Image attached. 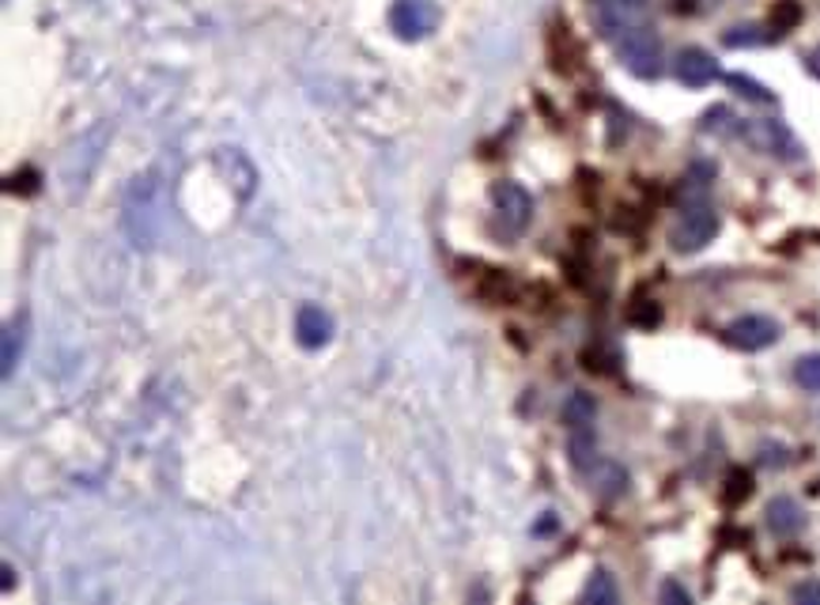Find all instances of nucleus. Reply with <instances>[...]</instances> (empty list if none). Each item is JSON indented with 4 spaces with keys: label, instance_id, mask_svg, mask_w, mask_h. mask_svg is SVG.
<instances>
[{
    "label": "nucleus",
    "instance_id": "16",
    "mask_svg": "<svg viewBox=\"0 0 820 605\" xmlns=\"http://www.w3.org/2000/svg\"><path fill=\"white\" fill-rule=\"evenodd\" d=\"M726 484H730V489H726V504H741V500L753 492V477H749L745 470H733Z\"/></svg>",
    "mask_w": 820,
    "mask_h": 605
},
{
    "label": "nucleus",
    "instance_id": "2",
    "mask_svg": "<svg viewBox=\"0 0 820 605\" xmlns=\"http://www.w3.org/2000/svg\"><path fill=\"white\" fill-rule=\"evenodd\" d=\"M492 204H495V232L503 238H518L529 227V220H533V198L518 182L495 186Z\"/></svg>",
    "mask_w": 820,
    "mask_h": 605
},
{
    "label": "nucleus",
    "instance_id": "3",
    "mask_svg": "<svg viewBox=\"0 0 820 605\" xmlns=\"http://www.w3.org/2000/svg\"><path fill=\"white\" fill-rule=\"evenodd\" d=\"M715 235H719V212H715L711 204H692L685 216L673 224L670 243L677 254H696V250H704Z\"/></svg>",
    "mask_w": 820,
    "mask_h": 605
},
{
    "label": "nucleus",
    "instance_id": "6",
    "mask_svg": "<svg viewBox=\"0 0 820 605\" xmlns=\"http://www.w3.org/2000/svg\"><path fill=\"white\" fill-rule=\"evenodd\" d=\"M738 133L745 136L753 148L767 152V156H779V159H798V141L790 136V130L783 122H775V117H767V122H749V125H738Z\"/></svg>",
    "mask_w": 820,
    "mask_h": 605
},
{
    "label": "nucleus",
    "instance_id": "19",
    "mask_svg": "<svg viewBox=\"0 0 820 605\" xmlns=\"http://www.w3.org/2000/svg\"><path fill=\"white\" fill-rule=\"evenodd\" d=\"M636 326H654L658 318H662V311H658L654 303H643V306H631V314H628Z\"/></svg>",
    "mask_w": 820,
    "mask_h": 605
},
{
    "label": "nucleus",
    "instance_id": "14",
    "mask_svg": "<svg viewBox=\"0 0 820 605\" xmlns=\"http://www.w3.org/2000/svg\"><path fill=\"white\" fill-rule=\"evenodd\" d=\"M794 379H798L801 390L820 394V356H801V360L794 363Z\"/></svg>",
    "mask_w": 820,
    "mask_h": 605
},
{
    "label": "nucleus",
    "instance_id": "20",
    "mask_svg": "<svg viewBox=\"0 0 820 605\" xmlns=\"http://www.w3.org/2000/svg\"><path fill=\"white\" fill-rule=\"evenodd\" d=\"M658 598H662V602H692V594L685 591V586H677V583H665L662 586V591H658Z\"/></svg>",
    "mask_w": 820,
    "mask_h": 605
},
{
    "label": "nucleus",
    "instance_id": "18",
    "mask_svg": "<svg viewBox=\"0 0 820 605\" xmlns=\"http://www.w3.org/2000/svg\"><path fill=\"white\" fill-rule=\"evenodd\" d=\"M772 20H775V27H783V31L794 27V23L801 20V4H798V0H783V4L772 12Z\"/></svg>",
    "mask_w": 820,
    "mask_h": 605
},
{
    "label": "nucleus",
    "instance_id": "1",
    "mask_svg": "<svg viewBox=\"0 0 820 605\" xmlns=\"http://www.w3.org/2000/svg\"><path fill=\"white\" fill-rule=\"evenodd\" d=\"M609 42L617 46L628 72H636L639 80L662 76V42H658V34L651 27H643V23H624Z\"/></svg>",
    "mask_w": 820,
    "mask_h": 605
},
{
    "label": "nucleus",
    "instance_id": "4",
    "mask_svg": "<svg viewBox=\"0 0 820 605\" xmlns=\"http://www.w3.org/2000/svg\"><path fill=\"white\" fill-rule=\"evenodd\" d=\"M390 27L405 42L427 38V34L439 27V8H435L431 0H397V4L390 8Z\"/></svg>",
    "mask_w": 820,
    "mask_h": 605
},
{
    "label": "nucleus",
    "instance_id": "11",
    "mask_svg": "<svg viewBox=\"0 0 820 605\" xmlns=\"http://www.w3.org/2000/svg\"><path fill=\"white\" fill-rule=\"evenodd\" d=\"M583 602H594V605H613L617 602V583H613L609 572H594L591 583H586L583 591Z\"/></svg>",
    "mask_w": 820,
    "mask_h": 605
},
{
    "label": "nucleus",
    "instance_id": "5",
    "mask_svg": "<svg viewBox=\"0 0 820 605\" xmlns=\"http://www.w3.org/2000/svg\"><path fill=\"white\" fill-rule=\"evenodd\" d=\"M722 340L730 348H741V352H760V348L779 340V322L764 318V314H745V318L730 322L722 329Z\"/></svg>",
    "mask_w": 820,
    "mask_h": 605
},
{
    "label": "nucleus",
    "instance_id": "10",
    "mask_svg": "<svg viewBox=\"0 0 820 605\" xmlns=\"http://www.w3.org/2000/svg\"><path fill=\"white\" fill-rule=\"evenodd\" d=\"M563 421H568V428H594V421H597L594 394L575 390V394L568 397V405H563Z\"/></svg>",
    "mask_w": 820,
    "mask_h": 605
},
{
    "label": "nucleus",
    "instance_id": "23",
    "mask_svg": "<svg viewBox=\"0 0 820 605\" xmlns=\"http://www.w3.org/2000/svg\"><path fill=\"white\" fill-rule=\"evenodd\" d=\"M806 68H809V72H813V76H817V80H820V46L813 49V54H809V57H806Z\"/></svg>",
    "mask_w": 820,
    "mask_h": 605
},
{
    "label": "nucleus",
    "instance_id": "8",
    "mask_svg": "<svg viewBox=\"0 0 820 605\" xmlns=\"http://www.w3.org/2000/svg\"><path fill=\"white\" fill-rule=\"evenodd\" d=\"M295 334L303 348H322L333 334V318L322 306L306 303V306H299V314H295Z\"/></svg>",
    "mask_w": 820,
    "mask_h": 605
},
{
    "label": "nucleus",
    "instance_id": "22",
    "mask_svg": "<svg viewBox=\"0 0 820 605\" xmlns=\"http://www.w3.org/2000/svg\"><path fill=\"white\" fill-rule=\"evenodd\" d=\"M787 462V450L779 447H764V466H783Z\"/></svg>",
    "mask_w": 820,
    "mask_h": 605
},
{
    "label": "nucleus",
    "instance_id": "9",
    "mask_svg": "<svg viewBox=\"0 0 820 605\" xmlns=\"http://www.w3.org/2000/svg\"><path fill=\"white\" fill-rule=\"evenodd\" d=\"M801 526H806V515H801V507L794 504L790 496H779L767 504V530H772L775 538H794Z\"/></svg>",
    "mask_w": 820,
    "mask_h": 605
},
{
    "label": "nucleus",
    "instance_id": "13",
    "mask_svg": "<svg viewBox=\"0 0 820 605\" xmlns=\"http://www.w3.org/2000/svg\"><path fill=\"white\" fill-rule=\"evenodd\" d=\"M726 83H730L738 96H745V99H753V102H764V107H772V102H775V96L764 88V83L749 80V76H741V72H730V76H726Z\"/></svg>",
    "mask_w": 820,
    "mask_h": 605
},
{
    "label": "nucleus",
    "instance_id": "15",
    "mask_svg": "<svg viewBox=\"0 0 820 605\" xmlns=\"http://www.w3.org/2000/svg\"><path fill=\"white\" fill-rule=\"evenodd\" d=\"M760 42H767V34H760V27H730L722 34V46L730 49H741V46H760Z\"/></svg>",
    "mask_w": 820,
    "mask_h": 605
},
{
    "label": "nucleus",
    "instance_id": "12",
    "mask_svg": "<svg viewBox=\"0 0 820 605\" xmlns=\"http://www.w3.org/2000/svg\"><path fill=\"white\" fill-rule=\"evenodd\" d=\"M594 447H597L594 428H571V462H575L579 470H586V466H591Z\"/></svg>",
    "mask_w": 820,
    "mask_h": 605
},
{
    "label": "nucleus",
    "instance_id": "7",
    "mask_svg": "<svg viewBox=\"0 0 820 605\" xmlns=\"http://www.w3.org/2000/svg\"><path fill=\"white\" fill-rule=\"evenodd\" d=\"M677 80L685 83V88H707V83L719 76V61H715L707 49H699V46H688V49H681L677 54Z\"/></svg>",
    "mask_w": 820,
    "mask_h": 605
},
{
    "label": "nucleus",
    "instance_id": "17",
    "mask_svg": "<svg viewBox=\"0 0 820 605\" xmlns=\"http://www.w3.org/2000/svg\"><path fill=\"white\" fill-rule=\"evenodd\" d=\"M23 348V326H8L4 334V374L15 371V352Z\"/></svg>",
    "mask_w": 820,
    "mask_h": 605
},
{
    "label": "nucleus",
    "instance_id": "21",
    "mask_svg": "<svg viewBox=\"0 0 820 605\" xmlns=\"http://www.w3.org/2000/svg\"><path fill=\"white\" fill-rule=\"evenodd\" d=\"M790 598H794V602H820V583H801V586H794Z\"/></svg>",
    "mask_w": 820,
    "mask_h": 605
}]
</instances>
